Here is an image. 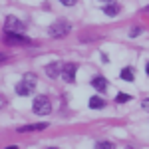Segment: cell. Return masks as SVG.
<instances>
[{"instance_id":"6da1fadb","label":"cell","mask_w":149,"mask_h":149,"mask_svg":"<svg viewBox=\"0 0 149 149\" xmlns=\"http://www.w3.org/2000/svg\"><path fill=\"white\" fill-rule=\"evenodd\" d=\"M34 88H36V76L34 74H26L22 80L16 84V93L18 95H32L34 93Z\"/></svg>"},{"instance_id":"7a4b0ae2","label":"cell","mask_w":149,"mask_h":149,"mask_svg":"<svg viewBox=\"0 0 149 149\" xmlns=\"http://www.w3.org/2000/svg\"><path fill=\"white\" fill-rule=\"evenodd\" d=\"M32 109H34V113H40V115H48L52 111V103L48 100L46 95H38L32 103Z\"/></svg>"},{"instance_id":"3957f363","label":"cell","mask_w":149,"mask_h":149,"mask_svg":"<svg viewBox=\"0 0 149 149\" xmlns=\"http://www.w3.org/2000/svg\"><path fill=\"white\" fill-rule=\"evenodd\" d=\"M70 30H72V24L70 22L58 20V22H54L52 26H50V36H52V38H64Z\"/></svg>"},{"instance_id":"277c9868","label":"cell","mask_w":149,"mask_h":149,"mask_svg":"<svg viewBox=\"0 0 149 149\" xmlns=\"http://www.w3.org/2000/svg\"><path fill=\"white\" fill-rule=\"evenodd\" d=\"M4 32H18V34H24V32H26V24H24L22 20H18L16 16H6Z\"/></svg>"},{"instance_id":"5b68a950","label":"cell","mask_w":149,"mask_h":149,"mask_svg":"<svg viewBox=\"0 0 149 149\" xmlns=\"http://www.w3.org/2000/svg\"><path fill=\"white\" fill-rule=\"evenodd\" d=\"M4 42L6 44H18V46H22V44H30V38L24 34H18V32H6L4 34Z\"/></svg>"},{"instance_id":"8992f818","label":"cell","mask_w":149,"mask_h":149,"mask_svg":"<svg viewBox=\"0 0 149 149\" xmlns=\"http://www.w3.org/2000/svg\"><path fill=\"white\" fill-rule=\"evenodd\" d=\"M76 72H78V66L76 64H64V68H62V78H64V81H68V84L76 81Z\"/></svg>"},{"instance_id":"52a82bcc","label":"cell","mask_w":149,"mask_h":149,"mask_svg":"<svg viewBox=\"0 0 149 149\" xmlns=\"http://www.w3.org/2000/svg\"><path fill=\"white\" fill-rule=\"evenodd\" d=\"M60 74H62V64H60V62H50V64L46 66V76L48 78L54 80V78L60 76Z\"/></svg>"},{"instance_id":"ba28073f","label":"cell","mask_w":149,"mask_h":149,"mask_svg":"<svg viewBox=\"0 0 149 149\" xmlns=\"http://www.w3.org/2000/svg\"><path fill=\"white\" fill-rule=\"evenodd\" d=\"M92 86H93V88H95L100 93H103L105 90H107V81H105V78H102V76L93 78V80H92Z\"/></svg>"},{"instance_id":"9c48e42d","label":"cell","mask_w":149,"mask_h":149,"mask_svg":"<svg viewBox=\"0 0 149 149\" xmlns=\"http://www.w3.org/2000/svg\"><path fill=\"white\" fill-rule=\"evenodd\" d=\"M48 123H32V125H24V127H18V131L20 133H26V131H42V129H46Z\"/></svg>"},{"instance_id":"30bf717a","label":"cell","mask_w":149,"mask_h":149,"mask_svg":"<svg viewBox=\"0 0 149 149\" xmlns=\"http://www.w3.org/2000/svg\"><path fill=\"white\" fill-rule=\"evenodd\" d=\"M119 10H121V8H119V4H113V2H109V4H105V6H103V12H105L107 16H117Z\"/></svg>"},{"instance_id":"8fae6325","label":"cell","mask_w":149,"mask_h":149,"mask_svg":"<svg viewBox=\"0 0 149 149\" xmlns=\"http://www.w3.org/2000/svg\"><path fill=\"white\" fill-rule=\"evenodd\" d=\"M121 80L133 81V80H135V70L129 68V66H127V68H123V70H121Z\"/></svg>"},{"instance_id":"7c38bea8","label":"cell","mask_w":149,"mask_h":149,"mask_svg":"<svg viewBox=\"0 0 149 149\" xmlns=\"http://www.w3.org/2000/svg\"><path fill=\"white\" fill-rule=\"evenodd\" d=\"M103 105H105V102H103L100 95H93L92 100H90V107H92V109H102Z\"/></svg>"},{"instance_id":"4fadbf2b","label":"cell","mask_w":149,"mask_h":149,"mask_svg":"<svg viewBox=\"0 0 149 149\" xmlns=\"http://www.w3.org/2000/svg\"><path fill=\"white\" fill-rule=\"evenodd\" d=\"M95 149H115V145L111 141H97L95 143Z\"/></svg>"},{"instance_id":"5bb4252c","label":"cell","mask_w":149,"mask_h":149,"mask_svg":"<svg viewBox=\"0 0 149 149\" xmlns=\"http://www.w3.org/2000/svg\"><path fill=\"white\" fill-rule=\"evenodd\" d=\"M129 100H131V95H129V93H119V95H115V102L117 103H125V102H129Z\"/></svg>"},{"instance_id":"9a60e30c","label":"cell","mask_w":149,"mask_h":149,"mask_svg":"<svg viewBox=\"0 0 149 149\" xmlns=\"http://www.w3.org/2000/svg\"><path fill=\"white\" fill-rule=\"evenodd\" d=\"M139 34H141V28H131V32H129L131 38H135V36H139Z\"/></svg>"},{"instance_id":"2e32d148","label":"cell","mask_w":149,"mask_h":149,"mask_svg":"<svg viewBox=\"0 0 149 149\" xmlns=\"http://www.w3.org/2000/svg\"><path fill=\"white\" fill-rule=\"evenodd\" d=\"M60 2H62L64 6H74V4H76L78 0H60Z\"/></svg>"},{"instance_id":"e0dca14e","label":"cell","mask_w":149,"mask_h":149,"mask_svg":"<svg viewBox=\"0 0 149 149\" xmlns=\"http://www.w3.org/2000/svg\"><path fill=\"white\" fill-rule=\"evenodd\" d=\"M141 105H143V109H145V111H149V100H143Z\"/></svg>"},{"instance_id":"ac0fdd59","label":"cell","mask_w":149,"mask_h":149,"mask_svg":"<svg viewBox=\"0 0 149 149\" xmlns=\"http://www.w3.org/2000/svg\"><path fill=\"white\" fill-rule=\"evenodd\" d=\"M6 60H8V58H6V54H0V64H4Z\"/></svg>"},{"instance_id":"d6986e66","label":"cell","mask_w":149,"mask_h":149,"mask_svg":"<svg viewBox=\"0 0 149 149\" xmlns=\"http://www.w3.org/2000/svg\"><path fill=\"white\" fill-rule=\"evenodd\" d=\"M145 72H147V76H149V62H147V66H145Z\"/></svg>"},{"instance_id":"ffe728a7","label":"cell","mask_w":149,"mask_h":149,"mask_svg":"<svg viewBox=\"0 0 149 149\" xmlns=\"http://www.w3.org/2000/svg\"><path fill=\"white\" fill-rule=\"evenodd\" d=\"M145 12H149V6H147V8H145Z\"/></svg>"},{"instance_id":"44dd1931","label":"cell","mask_w":149,"mask_h":149,"mask_svg":"<svg viewBox=\"0 0 149 149\" xmlns=\"http://www.w3.org/2000/svg\"><path fill=\"white\" fill-rule=\"evenodd\" d=\"M6 149H16V147H6Z\"/></svg>"},{"instance_id":"7402d4cb","label":"cell","mask_w":149,"mask_h":149,"mask_svg":"<svg viewBox=\"0 0 149 149\" xmlns=\"http://www.w3.org/2000/svg\"><path fill=\"white\" fill-rule=\"evenodd\" d=\"M48 149H58V147H48Z\"/></svg>"},{"instance_id":"603a6c76","label":"cell","mask_w":149,"mask_h":149,"mask_svg":"<svg viewBox=\"0 0 149 149\" xmlns=\"http://www.w3.org/2000/svg\"><path fill=\"white\" fill-rule=\"evenodd\" d=\"M103 2H111V0H103Z\"/></svg>"},{"instance_id":"cb8c5ba5","label":"cell","mask_w":149,"mask_h":149,"mask_svg":"<svg viewBox=\"0 0 149 149\" xmlns=\"http://www.w3.org/2000/svg\"><path fill=\"white\" fill-rule=\"evenodd\" d=\"M125 149H131V147H125Z\"/></svg>"}]
</instances>
